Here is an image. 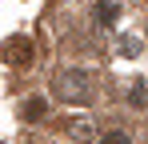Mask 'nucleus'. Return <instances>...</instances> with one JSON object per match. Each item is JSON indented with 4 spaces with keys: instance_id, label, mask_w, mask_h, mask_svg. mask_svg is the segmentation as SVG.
Here are the masks:
<instances>
[{
    "instance_id": "2",
    "label": "nucleus",
    "mask_w": 148,
    "mask_h": 144,
    "mask_svg": "<svg viewBox=\"0 0 148 144\" xmlns=\"http://www.w3.org/2000/svg\"><path fill=\"white\" fill-rule=\"evenodd\" d=\"M4 60L16 64V68H24L28 60H32V40H28V36H12V40H4Z\"/></svg>"
},
{
    "instance_id": "5",
    "label": "nucleus",
    "mask_w": 148,
    "mask_h": 144,
    "mask_svg": "<svg viewBox=\"0 0 148 144\" xmlns=\"http://www.w3.org/2000/svg\"><path fill=\"white\" fill-rule=\"evenodd\" d=\"M116 8H120L116 0H100V8H96V20H100V24H112V20H116Z\"/></svg>"
},
{
    "instance_id": "3",
    "label": "nucleus",
    "mask_w": 148,
    "mask_h": 144,
    "mask_svg": "<svg viewBox=\"0 0 148 144\" xmlns=\"http://www.w3.org/2000/svg\"><path fill=\"white\" fill-rule=\"evenodd\" d=\"M128 104H132V108H144L148 104V84L144 80H136V84L128 88Z\"/></svg>"
},
{
    "instance_id": "7",
    "label": "nucleus",
    "mask_w": 148,
    "mask_h": 144,
    "mask_svg": "<svg viewBox=\"0 0 148 144\" xmlns=\"http://www.w3.org/2000/svg\"><path fill=\"white\" fill-rule=\"evenodd\" d=\"M100 144H128V132H124V128H112V132H104Z\"/></svg>"
},
{
    "instance_id": "1",
    "label": "nucleus",
    "mask_w": 148,
    "mask_h": 144,
    "mask_svg": "<svg viewBox=\"0 0 148 144\" xmlns=\"http://www.w3.org/2000/svg\"><path fill=\"white\" fill-rule=\"evenodd\" d=\"M52 96L64 104H92V76L84 68H60L52 76Z\"/></svg>"
},
{
    "instance_id": "6",
    "label": "nucleus",
    "mask_w": 148,
    "mask_h": 144,
    "mask_svg": "<svg viewBox=\"0 0 148 144\" xmlns=\"http://www.w3.org/2000/svg\"><path fill=\"white\" fill-rule=\"evenodd\" d=\"M44 112H48V104H44L40 96H32V100L24 104V116H28V120H44Z\"/></svg>"
},
{
    "instance_id": "4",
    "label": "nucleus",
    "mask_w": 148,
    "mask_h": 144,
    "mask_svg": "<svg viewBox=\"0 0 148 144\" xmlns=\"http://www.w3.org/2000/svg\"><path fill=\"white\" fill-rule=\"evenodd\" d=\"M68 136H72V140H88V136H92V124H88V120H68Z\"/></svg>"
}]
</instances>
